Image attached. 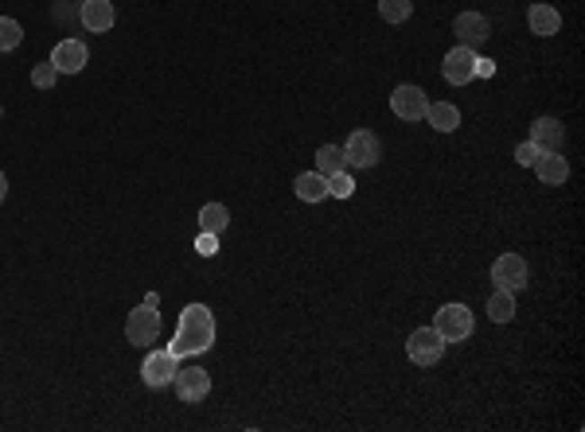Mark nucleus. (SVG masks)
Here are the masks:
<instances>
[{
	"label": "nucleus",
	"instance_id": "f257e3e1",
	"mask_svg": "<svg viewBox=\"0 0 585 432\" xmlns=\"http://www.w3.org/2000/svg\"><path fill=\"white\" fill-rule=\"evenodd\" d=\"M215 343V315H211L207 304H187L180 312V327H176V339H172V355L176 358H187V355H203Z\"/></svg>",
	"mask_w": 585,
	"mask_h": 432
},
{
	"label": "nucleus",
	"instance_id": "f03ea898",
	"mask_svg": "<svg viewBox=\"0 0 585 432\" xmlns=\"http://www.w3.org/2000/svg\"><path fill=\"white\" fill-rule=\"evenodd\" d=\"M406 355L414 366H437L441 355H445V339L437 335V327H418V331H410Z\"/></svg>",
	"mask_w": 585,
	"mask_h": 432
},
{
	"label": "nucleus",
	"instance_id": "7ed1b4c3",
	"mask_svg": "<svg viewBox=\"0 0 585 432\" xmlns=\"http://www.w3.org/2000/svg\"><path fill=\"white\" fill-rule=\"evenodd\" d=\"M433 327H437V335L445 343H464L476 323H472V312H468L464 304H445L437 312V320H433Z\"/></svg>",
	"mask_w": 585,
	"mask_h": 432
},
{
	"label": "nucleus",
	"instance_id": "20e7f679",
	"mask_svg": "<svg viewBox=\"0 0 585 432\" xmlns=\"http://www.w3.org/2000/svg\"><path fill=\"white\" fill-rule=\"evenodd\" d=\"M125 335H129V343H137V347L157 343V335H160V308L157 304H140V308L129 312Z\"/></svg>",
	"mask_w": 585,
	"mask_h": 432
},
{
	"label": "nucleus",
	"instance_id": "39448f33",
	"mask_svg": "<svg viewBox=\"0 0 585 432\" xmlns=\"http://www.w3.org/2000/svg\"><path fill=\"white\" fill-rule=\"evenodd\" d=\"M491 280H496V288L519 292L531 285V269H526L519 253H503V257H496V265H491Z\"/></svg>",
	"mask_w": 585,
	"mask_h": 432
},
{
	"label": "nucleus",
	"instance_id": "423d86ee",
	"mask_svg": "<svg viewBox=\"0 0 585 432\" xmlns=\"http://www.w3.org/2000/svg\"><path fill=\"white\" fill-rule=\"evenodd\" d=\"M379 137L371 133V128H356V133L347 137V148H344V156H347V168H374L379 163Z\"/></svg>",
	"mask_w": 585,
	"mask_h": 432
},
{
	"label": "nucleus",
	"instance_id": "0eeeda50",
	"mask_svg": "<svg viewBox=\"0 0 585 432\" xmlns=\"http://www.w3.org/2000/svg\"><path fill=\"white\" fill-rule=\"evenodd\" d=\"M441 75H445V82H453V86H468V82L476 78V51H472V47H461V43H456L453 51L445 55Z\"/></svg>",
	"mask_w": 585,
	"mask_h": 432
},
{
	"label": "nucleus",
	"instance_id": "6e6552de",
	"mask_svg": "<svg viewBox=\"0 0 585 432\" xmlns=\"http://www.w3.org/2000/svg\"><path fill=\"white\" fill-rule=\"evenodd\" d=\"M172 385H176V393H180L184 405H195L211 393V374L203 366H184V370H176Z\"/></svg>",
	"mask_w": 585,
	"mask_h": 432
},
{
	"label": "nucleus",
	"instance_id": "1a4fd4ad",
	"mask_svg": "<svg viewBox=\"0 0 585 432\" xmlns=\"http://www.w3.org/2000/svg\"><path fill=\"white\" fill-rule=\"evenodd\" d=\"M176 370H180V366H176L172 350H152V355L140 362V378H145L148 390H164V385H172Z\"/></svg>",
	"mask_w": 585,
	"mask_h": 432
},
{
	"label": "nucleus",
	"instance_id": "9d476101",
	"mask_svg": "<svg viewBox=\"0 0 585 432\" xmlns=\"http://www.w3.org/2000/svg\"><path fill=\"white\" fill-rule=\"evenodd\" d=\"M453 35H456V43L461 47H484L488 43V35H491V23L488 16H480V12H461V16L453 20Z\"/></svg>",
	"mask_w": 585,
	"mask_h": 432
},
{
	"label": "nucleus",
	"instance_id": "9b49d317",
	"mask_svg": "<svg viewBox=\"0 0 585 432\" xmlns=\"http://www.w3.org/2000/svg\"><path fill=\"white\" fill-rule=\"evenodd\" d=\"M426 90L421 86H398L394 93H391V110H394V117H402V121H421L426 117Z\"/></svg>",
	"mask_w": 585,
	"mask_h": 432
},
{
	"label": "nucleus",
	"instance_id": "f8f14e48",
	"mask_svg": "<svg viewBox=\"0 0 585 432\" xmlns=\"http://www.w3.org/2000/svg\"><path fill=\"white\" fill-rule=\"evenodd\" d=\"M113 20H117V12H113L110 0H82L78 4V23L94 35H105L113 28Z\"/></svg>",
	"mask_w": 585,
	"mask_h": 432
},
{
	"label": "nucleus",
	"instance_id": "ddd939ff",
	"mask_svg": "<svg viewBox=\"0 0 585 432\" xmlns=\"http://www.w3.org/2000/svg\"><path fill=\"white\" fill-rule=\"evenodd\" d=\"M51 63H55L58 75H78V70L86 66V43L82 40H63L51 51Z\"/></svg>",
	"mask_w": 585,
	"mask_h": 432
},
{
	"label": "nucleus",
	"instance_id": "4468645a",
	"mask_svg": "<svg viewBox=\"0 0 585 432\" xmlns=\"http://www.w3.org/2000/svg\"><path fill=\"white\" fill-rule=\"evenodd\" d=\"M531 140L543 152H562V145H566V125H562L558 117H538L531 125Z\"/></svg>",
	"mask_w": 585,
	"mask_h": 432
},
{
	"label": "nucleus",
	"instance_id": "2eb2a0df",
	"mask_svg": "<svg viewBox=\"0 0 585 432\" xmlns=\"http://www.w3.org/2000/svg\"><path fill=\"white\" fill-rule=\"evenodd\" d=\"M535 175L546 187H562V183L570 180V163H566V156H562V152H543V156L535 160Z\"/></svg>",
	"mask_w": 585,
	"mask_h": 432
},
{
	"label": "nucleus",
	"instance_id": "dca6fc26",
	"mask_svg": "<svg viewBox=\"0 0 585 432\" xmlns=\"http://www.w3.org/2000/svg\"><path fill=\"white\" fill-rule=\"evenodd\" d=\"M526 23H531V31L535 35H558L562 31V12L554 4H531L526 8Z\"/></svg>",
	"mask_w": 585,
	"mask_h": 432
},
{
	"label": "nucleus",
	"instance_id": "f3484780",
	"mask_svg": "<svg viewBox=\"0 0 585 432\" xmlns=\"http://www.w3.org/2000/svg\"><path fill=\"white\" fill-rule=\"evenodd\" d=\"M292 191H297L301 203H320V198H328V175H320V172H301L297 183H292Z\"/></svg>",
	"mask_w": 585,
	"mask_h": 432
},
{
	"label": "nucleus",
	"instance_id": "a211bd4d",
	"mask_svg": "<svg viewBox=\"0 0 585 432\" xmlns=\"http://www.w3.org/2000/svg\"><path fill=\"white\" fill-rule=\"evenodd\" d=\"M426 121L437 128V133H453V128L461 125V110H456L453 101H433V105H426Z\"/></svg>",
	"mask_w": 585,
	"mask_h": 432
},
{
	"label": "nucleus",
	"instance_id": "6ab92c4d",
	"mask_svg": "<svg viewBox=\"0 0 585 432\" xmlns=\"http://www.w3.org/2000/svg\"><path fill=\"white\" fill-rule=\"evenodd\" d=\"M316 172L320 175H336V172H347V156L339 145H320L316 148Z\"/></svg>",
	"mask_w": 585,
	"mask_h": 432
},
{
	"label": "nucleus",
	"instance_id": "aec40b11",
	"mask_svg": "<svg viewBox=\"0 0 585 432\" xmlns=\"http://www.w3.org/2000/svg\"><path fill=\"white\" fill-rule=\"evenodd\" d=\"M230 226V210L222 203H207L203 210H199V230L203 234H222Z\"/></svg>",
	"mask_w": 585,
	"mask_h": 432
},
{
	"label": "nucleus",
	"instance_id": "412c9836",
	"mask_svg": "<svg viewBox=\"0 0 585 432\" xmlns=\"http://www.w3.org/2000/svg\"><path fill=\"white\" fill-rule=\"evenodd\" d=\"M488 315L496 323H511L515 320V292H508V288H496L488 296Z\"/></svg>",
	"mask_w": 585,
	"mask_h": 432
},
{
	"label": "nucleus",
	"instance_id": "4be33fe9",
	"mask_svg": "<svg viewBox=\"0 0 585 432\" xmlns=\"http://www.w3.org/2000/svg\"><path fill=\"white\" fill-rule=\"evenodd\" d=\"M379 16L386 23H406L414 16V0H379Z\"/></svg>",
	"mask_w": 585,
	"mask_h": 432
},
{
	"label": "nucleus",
	"instance_id": "5701e85b",
	"mask_svg": "<svg viewBox=\"0 0 585 432\" xmlns=\"http://www.w3.org/2000/svg\"><path fill=\"white\" fill-rule=\"evenodd\" d=\"M23 43V28L12 16H0V51H16Z\"/></svg>",
	"mask_w": 585,
	"mask_h": 432
},
{
	"label": "nucleus",
	"instance_id": "b1692460",
	"mask_svg": "<svg viewBox=\"0 0 585 432\" xmlns=\"http://www.w3.org/2000/svg\"><path fill=\"white\" fill-rule=\"evenodd\" d=\"M55 78H58V70H55L51 58H47V63H35V66H32V86H35V90H51Z\"/></svg>",
	"mask_w": 585,
	"mask_h": 432
},
{
	"label": "nucleus",
	"instance_id": "393cba45",
	"mask_svg": "<svg viewBox=\"0 0 585 432\" xmlns=\"http://www.w3.org/2000/svg\"><path fill=\"white\" fill-rule=\"evenodd\" d=\"M328 195H336V198H351V195H356V180H351L347 172L328 175Z\"/></svg>",
	"mask_w": 585,
	"mask_h": 432
},
{
	"label": "nucleus",
	"instance_id": "a878e982",
	"mask_svg": "<svg viewBox=\"0 0 585 432\" xmlns=\"http://www.w3.org/2000/svg\"><path fill=\"white\" fill-rule=\"evenodd\" d=\"M538 156H543V148H538L535 140H523V145L515 148V163H523V168H535Z\"/></svg>",
	"mask_w": 585,
	"mask_h": 432
},
{
	"label": "nucleus",
	"instance_id": "bb28decb",
	"mask_svg": "<svg viewBox=\"0 0 585 432\" xmlns=\"http://www.w3.org/2000/svg\"><path fill=\"white\" fill-rule=\"evenodd\" d=\"M195 250L203 253V257H215V253H219V234H199Z\"/></svg>",
	"mask_w": 585,
	"mask_h": 432
},
{
	"label": "nucleus",
	"instance_id": "cd10ccee",
	"mask_svg": "<svg viewBox=\"0 0 585 432\" xmlns=\"http://www.w3.org/2000/svg\"><path fill=\"white\" fill-rule=\"evenodd\" d=\"M51 16H55V20H63V23H70V20H78V8H70V4H63V0H58Z\"/></svg>",
	"mask_w": 585,
	"mask_h": 432
},
{
	"label": "nucleus",
	"instance_id": "c85d7f7f",
	"mask_svg": "<svg viewBox=\"0 0 585 432\" xmlns=\"http://www.w3.org/2000/svg\"><path fill=\"white\" fill-rule=\"evenodd\" d=\"M4 195H8V180H4V172H0V203H4Z\"/></svg>",
	"mask_w": 585,
	"mask_h": 432
},
{
	"label": "nucleus",
	"instance_id": "c756f323",
	"mask_svg": "<svg viewBox=\"0 0 585 432\" xmlns=\"http://www.w3.org/2000/svg\"><path fill=\"white\" fill-rule=\"evenodd\" d=\"M78 4H82V0H78Z\"/></svg>",
	"mask_w": 585,
	"mask_h": 432
}]
</instances>
